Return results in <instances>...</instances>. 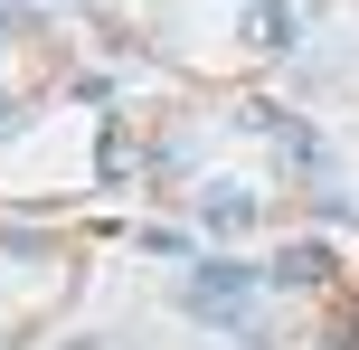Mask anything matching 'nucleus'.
<instances>
[{"mask_svg": "<svg viewBox=\"0 0 359 350\" xmlns=\"http://www.w3.org/2000/svg\"><path fill=\"white\" fill-rule=\"evenodd\" d=\"M255 48H293V10L265 0V10H255Z\"/></svg>", "mask_w": 359, "mask_h": 350, "instance_id": "obj_3", "label": "nucleus"}, {"mask_svg": "<svg viewBox=\"0 0 359 350\" xmlns=\"http://www.w3.org/2000/svg\"><path fill=\"white\" fill-rule=\"evenodd\" d=\"M198 227H208V237H236V227H255V199L227 189V180H208L198 189Z\"/></svg>", "mask_w": 359, "mask_h": 350, "instance_id": "obj_1", "label": "nucleus"}, {"mask_svg": "<svg viewBox=\"0 0 359 350\" xmlns=\"http://www.w3.org/2000/svg\"><path fill=\"white\" fill-rule=\"evenodd\" d=\"M322 275H331L322 246H284V256H274V284H322Z\"/></svg>", "mask_w": 359, "mask_h": 350, "instance_id": "obj_2", "label": "nucleus"}]
</instances>
